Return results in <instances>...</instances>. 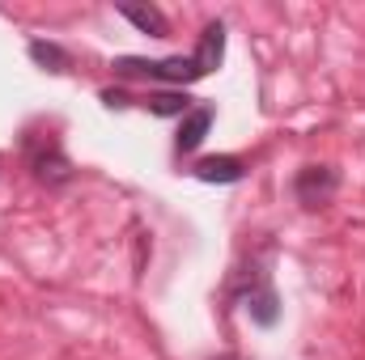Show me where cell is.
Instances as JSON below:
<instances>
[{
  "label": "cell",
  "mask_w": 365,
  "mask_h": 360,
  "mask_svg": "<svg viewBox=\"0 0 365 360\" xmlns=\"http://www.w3.org/2000/svg\"><path fill=\"white\" fill-rule=\"evenodd\" d=\"M115 77H145V81H170V85H187V81H200L208 77L195 55H166V60H140V55H119L115 64Z\"/></svg>",
  "instance_id": "obj_1"
},
{
  "label": "cell",
  "mask_w": 365,
  "mask_h": 360,
  "mask_svg": "<svg viewBox=\"0 0 365 360\" xmlns=\"http://www.w3.org/2000/svg\"><path fill=\"white\" fill-rule=\"evenodd\" d=\"M336 191H340V174L331 166H302L293 179V195L302 208H323V203H331Z\"/></svg>",
  "instance_id": "obj_2"
},
{
  "label": "cell",
  "mask_w": 365,
  "mask_h": 360,
  "mask_svg": "<svg viewBox=\"0 0 365 360\" xmlns=\"http://www.w3.org/2000/svg\"><path fill=\"white\" fill-rule=\"evenodd\" d=\"M30 170H34V179L47 182V186H64L73 179V162L64 157V149L56 140H47V149H30Z\"/></svg>",
  "instance_id": "obj_3"
},
{
  "label": "cell",
  "mask_w": 365,
  "mask_h": 360,
  "mask_svg": "<svg viewBox=\"0 0 365 360\" xmlns=\"http://www.w3.org/2000/svg\"><path fill=\"white\" fill-rule=\"evenodd\" d=\"M208 127H212V106H191V115H182V127H179L175 149H179V153H195V149L204 144Z\"/></svg>",
  "instance_id": "obj_4"
},
{
  "label": "cell",
  "mask_w": 365,
  "mask_h": 360,
  "mask_svg": "<svg viewBox=\"0 0 365 360\" xmlns=\"http://www.w3.org/2000/svg\"><path fill=\"white\" fill-rule=\"evenodd\" d=\"M119 13H123L140 34H149V38H166V34H170L166 13H162V9H153V4H119Z\"/></svg>",
  "instance_id": "obj_5"
},
{
  "label": "cell",
  "mask_w": 365,
  "mask_h": 360,
  "mask_svg": "<svg viewBox=\"0 0 365 360\" xmlns=\"http://www.w3.org/2000/svg\"><path fill=\"white\" fill-rule=\"evenodd\" d=\"M221 55H225V26L221 21H208L204 34H200V47H195V64L204 73H212L221 64Z\"/></svg>",
  "instance_id": "obj_6"
},
{
  "label": "cell",
  "mask_w": 365,
  "mask_h": 360,
  "mask_svg": "<svg viewBox=\"0 0 365 360\" xmlns=\"http://www.w3.org/2000/svg\"><path fill=\"white\" fill-rule=\"evenodd\" d=\"M195 179L200 182H238L242 179V162L238 157H204V162H195Z\"/></svg>",
  "instance_id": "obj_7"
},
{
  "label": "cell",
  "mask_w": 365,
  "mask_h": 360,
  "mask_svg": "<svg viewBox=\"0 0 365 360\" xmlns=\"http://www.w3.org/2000/svg\"><path fill=\"white\" fill-rule=\"evenodd\" d=\"M247 309H251V318L259 322V327H272L276 322V292L268 288V280H259V288L255 292H247Z\"/></svg>",
  "instance_id": "obj_8"
},
{
  "label": "cell",
  "mask_w": 365,
  "mask_h": 360,
  "mask_svg": "<svg viewBox=\"0 0 365 360\" xmlns=\"http://www.w3.org/2000/svg\"><path fill=\"white\" fill-rule=\"evenodd\" d=\"M153 115H191V97L182 90H162V93H149V102H145Z\"/></svg>",
  "instance_id": "obj_9"
},
{
  "label": "cell",
  "mask_w": 365,
  "mask_h": 360,
  "mask_svg": "<svg viewBox=\"0 0 365 360\" xmlns=\"http://www.w3.org/2000/svg\"><path fill=\"white\" fill-rule=\"evenodd\" d=\"M30 60L43 64V68H51V73H68V51L56 47V43H43V38L30 43Z\"/></svg>",
  "instance_id": "obj_10"
},
{
  "label": "cell",
  "mask_w": 365,
  "mask_h": 360,
  "mask_svg": "<svg viewBox=\"0 0 365 360\" xmlns=\"http://www.w3.org/2000/svg\"><path fill=\"white\" fill-rule=\"evenodd\" d=\"M102 102L115 110V106H128V93H123V90H102Z\"/></svg>",
  "instance_id": "obj_11"
},
{
  "label": "cell",
  "mask_w": 365,
  "mask_h": 360,
  "mask_svg": "<svg viewBox=\"0 0 365 360\" xmlns=\"http://www.w3.org/2000/svg\"><path fill=\"white\" fill-rule=\"evenodd\" d=\"M217 360H247V356H238V352H225V356H217Z\"/></svg>",
  "instance_id": "obj_12"
}]
</instances>
